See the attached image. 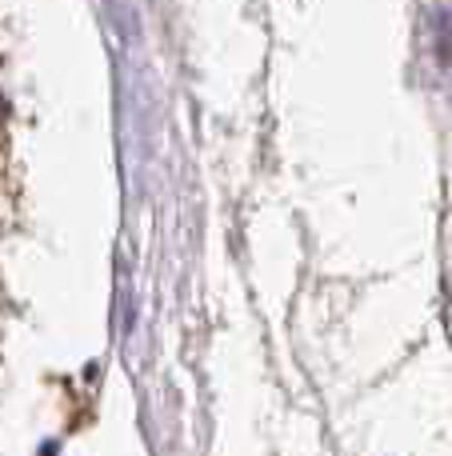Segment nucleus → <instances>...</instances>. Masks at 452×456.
Listing matches in <instances>:
<instances>
[{"label": "nucleus", "instance_id": "1", "mask_svg": "<svg viewBox=\"0 0 452 456\" xmlns=\"http://www.w3.org/2000/svg\"><path fill=\"white\" fill-rule=\"evenodd\" d=\"M8 117V101H4V96H0V120H4Z\"/></svg>", "mask_w": 452, "mask_h": 456}]
</instances>
